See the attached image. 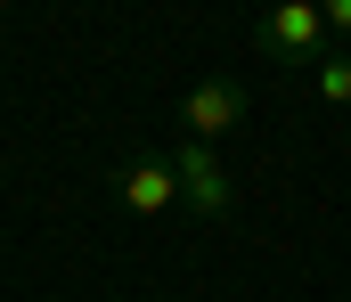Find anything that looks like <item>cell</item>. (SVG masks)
Instances as JSON below:
<instances>
[{
	"label": "cell",
	"instance_id": "1",
	"mask_svg": "<svg viewBox=\"0 0 351 302\" xmlns=\"http://www.w3.org/2000/svg\"><path fill=\"white\" fill-rule=\"evenodd\" d=\"M254 49H262V58H294V66H319V58H327V8L278 0L269 16H254Z\"/></svg>",
	"mask_w": 351,
	"mask_h": 302
},
{
	"label": "cell",
	"instance_id": "5",
	"mask_svg": "<svg viewBox=\"0 0 351 302\" xmlns=\"http://www.w3.org/2000/svg\"><path fill=\"white\" fill-rule=\"evenodd\" d=\"M311 82H319L327 106H351V49H327V58L311 66Z\"/></svg>",
	"mask_w": 351,
	"mask_h": 302
},
{
	"label": "cell",
	"instance_id": "2",
	"mask_svg": "<svg viewBox=\"0 0 351 302\" xmlns=\"http://www.w3.org/2000/svg\"><path fill=\"white\" fill-rule=\"evenodd\" d=\"M237 123H245V82H229V74H204L180 99V139H196V147H221Z\"/></svg>",
	"mask_w": 351,
	"mask_h": 302
},
{
	"label": "cell",
	"instance_id": "6",
	"mask_svg": "<svg viewBox=\"0 0 351 302\" xmlns=\"http://www.w3.org/2000/svg\"><path fill=\"white\" fill-rule=\"evenodd\" d=\"M327 33H343V41H351V0H327Z\"/></svg>",
	"mask_w": 351,
	"mask_h": 302
},
{
	"label": "cell",
	"instance_id": "4",
	"mask_svg": "<svg viewBox=\"0 0 351 302\" xmlns=\"http://www.w3.org/2000/svg\"><path fill=\"white\" fill-rule=\"evenodd\" d=\"M114 197H123V212H131V221L172 212V204H180V172H172V155H131V164L114 172Z\"/></svg>",
	"mask_w": 351,
	"mask_h": 302
},
{
	"label": "cell",
	"instance_id": "3",
	"mask_svg": "<svg viewBox=\"0 0 351 302\" xmlns=\"http://www.w3.org/2000/svg\"><path fill=\"white\" fill-rule=\"evenodd\" d=\"M172 172H180V204H188L196 221H221V212L237 204L229 172H221V155H213V147H196V139H180V147H172Z\"/></svg>",
	"mask_w": 351,
	"mask_h": 302
}]
</instances>
